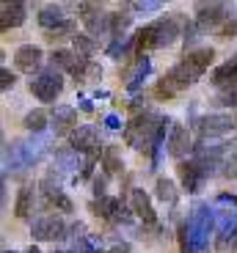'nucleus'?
<instances>
[{
	"instance_id": "nucleus-10",
	"label": "nucleus",
	"mask_w": 237,
	"mask_h": 253,
	"mask_svg": "<svg viewBox=\"0 0 237 253\" xmlns=\"http://www.w3.org/2000/svg\"><path fill=\"white\" fill-rule=\"evenodd\" d=\"M177 173H180L182 187H185L188 193H199V190L204 187V182L210 179L204 171H201V165L196 163V160H180V165H177Z\"/></svg>"
},
{
	"instance_id": "nucleus-39",
	"label": "nucleus",
	"mask_w": 237,
	"mask_h": 253,
	"mask_svg": "<svg viewBox=\"0 0 237 253\" xmlns=\"http://www.w3.org/2000/svg\"><path fill=\"white\" fill-rule=\"evenodd\" d=\"M25 253H42V251H39V248H36V245H31V248H28V251H25Z\"/></svg>"
},
{
	"instance_id": "nucleus-25",
	"label": "nucleus",
	"mask_w": 237,
	"mask_h": 253,
	"mask_svg": "<svg viewBox=\"0 0 237 253\" xmlns=\"http://www.w3.org/2000/svg\"><path fill=\"white\" fill-rule=\"evenodd\" d=\"M33 209V184H25V187H19L17 193V204H14V215L17 217H28Z\"/></svg>"
},
{
	"instance_id": "nucleus-28",
	"label": "nucleus",
	"mask_w": 237,
	"mask_h": 253,
	"mask_svg": "<svg viewBox=\"0 0 237 253\" xmlns=\"http://www.w3.org/2000/svg\"><path fill=\"white\" fill-rule=\"evenodd\" d=\"M72 47H75V52H80L83 58H89V61H91V55H94V50H96V42H94V36L75 33V36H72Z\"/></svg>"
},
{
	"instance_id": "nucleus-30",
	"label": "nucleus",
	"mask_w": 237,
	"mask_h": 253,
	"mask_svg": "<svg viewBox=\"0 0 237 253\" xmlns=\"http://www.w3.org/2000/svg\"><path fill=\"white\" fill-rule=\"evenodd\" d=\"M215 33H218L221 39H232V36H237V19L226 17L224 22L218 25V31H215Z\"/></svg>"
},
{
	"instance_id": "nucleus-9",
	"label": "nucleus",
	"mask_w": 237,
	"mask_h": 253,
	"mask_svg": "<svg viewBox=\"0 0 237 253\" xmlns=\"http://www.w3.org/2000/svg\"><path fill=\"white\" fill-rule=\"evenodd\" d=\"M50 63H55L58 69L69 72L75 77H86V69H89V58H83L80 52H72V50H55L50 55Z\"/></svg>"
},
{
	"instance_id": "nucleus-26",
	"label": "nucleus",
	"mask_w": 237,
	"mask_h": 253,
	"mask_svg": "<svg viewBox=\"0 0 237 253\" xmlns=\"http://www.w3.org/2000/svg\"><path fill=\"white\" fill-rule=\"evenodd\" d=\"M47 121H50V116H47L42 108H36V110H28V113H25L22 126H25V129H31V132H45Z\"/></svg>"
},
{
	"instance_id": "nucleus-29",
	"label": "nucleus",
	"mask_w": 237,
	"mask_h": 253,
	"mask_svg": "<svg viewBox=\"0 0 237 253\" xmlns=\"http://www.w3.org/2000/svg\"><path fill=\"white\" fill-rule=\"evenodd\" d=\"M215 105H218V108H226V110H237V83L235 85H226L224 91H221L218 96H215Z\"/></svg>"
},
{
	"instance_id": "nucleus-35",
	"label": "nucleus",
	"mask_w": 237,
	"mask_h": 253,
	"mask_svg": "<svg viewBox=\"0 0 237 253\" xmlns=\"http://www.w3.org/2000/svg\"><path fill=\"white\" fill-rule=\"evenodd\" d=\"M215 204H218V207H232V209H237V196H232V193H221V196L215 198Z\"/></svg>"
},
{
	"instance_id": "nucleus-22",
	"label": "nucleus",
	"mask_w": 237,
	"mask_h": 253,
	"mask_svg": "<svg viewBox=\"0 0 237 253\" xmlns=\"http://www.w3.org/2000/svg\"><path fill=\"white\" fill-rule=\"evenodd\" d=\"M149 72H152V61H149L146 55H141V58H138L135 72L130 75V80H127V91H130V94H138V91H141V85L146 83Z\"/></svg>"
},
{
	"instance_id": "nucleus-18",
	"label": "nucleus",
	"mask_w": 237,
	"mask_h": 253,
	"mask_svg": "<svg viewBox=\"0 0 237 253\" xmlns=\"http://www.w3.org/2000/svg\"><path fill=\"white\" fill-rule=\"evenodd\" d=\"M154 25V39H157V47H171L180 36V25L174 17H166V19H157L152 22Z\"/></svg>"
},
{
	"instance_id": "nucleus-41",
	"label": "nucleus",
	"mask_w": 237,
	"mask_h": 253,
	"mask_svg": "<svg viewBox=\"0 0 237 253\" xmlns=\"http://www.w3.org/2000/svg\"><path fill=\"white\" fill-rule=\"evenodd\" d=\"M3 253H17V251H3Z\"/></svg>"
},
{
	"instance_id": "nucleus-27",
	"label": "nucleus",
	"mask_w": 237,
	"mask_h": 253,
	"mask_svg": "<svg viewBox=\"0 0 237 253\" xmlns=\"http://www.w3.org/2000/svg\"><path fill=\"white\" fill-rule=\"evenodd\" d=\"M102 168L108 176H116V173L122 171V154H119V149L116 146H108V149H102Z\"/></svg>"
},
{
	"instance_id": "nucleus-24",
	"label": "nucleus",
	"mask_w": 237,
	"mask_h": 253,
	"mask_svg": "<svg viewBox=\"0 0 237 253\" xmlns=\"http://www.w3.org/2000/svg\"><path fill=\"white\" fill-rule=\"evenodd\" d=\"M154 196H157V201H160V204H168V207H174L180 193H177V184H174L171 179L160 176L157 182H154Z\"/></svg>"
},
{
	"instance_id": "nucleus-17",
	"label": "nucleus",
	"mask_w": 237,
	"mask_h": 253,
	"mask_svg": "<svg viewBox=\"0 0 237 253\" xmlns=\"http://www.w3.org/2000/svg\"><path fill=\"white\" fill-rule=\"evenodd\" d=\"M22 22H25V0H3V14H0L3 31L19 28Z\"/></svg>"
},
{
	"instance_id": "nucleus-16",
	"label": "nucleus",
	"mask_w": 237,
	"mask_h": 253,
	"mask_svg": "<svg viewBox=\"0 0 237 253\" xmlns=\"http://www.w3.org/2000/svg\"><path fill=\"white\" fill-rule=\"evenodd\" d=\"M83 154L77 152L75 146H69V149H58L55 157H52V168L61 173H77V168H83Z\"/></svg>"
},
{
	"instance_id": "nucleus-12",
	"label": "nucleus",
	"mask_w": 237,
	"mask_h": 253,
	"mask_svg": "<svg viewBox=\"0 0 237 253\" xmlns=\"http://www.w3.org/2000/svg\"><path fill=\"white\" fill-rule=\"evenodd\" d=\"M190 149H193V143H190V132H188V126H185V124H177V121H174V124H171V132H168V146H166V152L171 154L177 163H180V160L185 157Z\"/></svg>"
},
{
	"instance_id": "nucleus-14",
	"label": "nucleus",
	"mask_w": 237,
	"mask_h": 253,
	"mask_svg": "<svg viewBox=\"0 0 237 253\" xmlns=\"http://www.w3.org/2000/svg\"><path fill=\"white\" fill-rule=\"evenodd\" d=\"M130 209H133L135 217H141L146 226H157V212H154V207H152V198H149L141 187H135L133 193H130Z\"/></svg>"
},
{
	"instance_id": "nucleus-8",
	"label": "nucleus",
	"mask_w": 237,
	"mask_h": 253,
	"mask_svg": "<svg viewBox=\"0 0 237 253\" xmlns=\"http://www.w3.org/2000/svg\"><path fill=\"white\" fill-rule=\"evenodd\" d=\"M31 237L36 242H55V240H64L66 234V223L55 215H45V217H36L31 223Z\"/></svg>"
},
{
	"instance_id": "nucleus-23",
	"label": "nucleus",
	"mask_w": 237,
	"mask_h": 253,
	"mask_svg": "<svg viewBox=\"0 0 237 253\" xmlns=\"http://www.w3.org/2000/svg\"><path fill=\"white\" fill-rule=\"evenodd\" d=\"M119 198H110V196H99L91 201V212H94L96 217H102V220H113L116 209H119Z\"/></svg>"
},
{
	"instance_id": "nucleus-7",
	"label": "nucleus",
	"mask_w": 237,
	"mask_h": 253,
	"mask_svg": "<svg viewBox=\"0 0 237 253\" xmlns=\"http://www.w3.org/2000/svg\"><path fill=\"white\" fill-rule=\"evenodd\" d=\"M39 187H42V193H45V198H47V204H50V207H58L61 212H72V209H75L72 198L66 196L64 190H61V171L50 168V171H47V176L39 182Z\"/></svg>"
},
{
	"instance_id": "nucleus-37",
	"label": "nucleus",
	"mask_w": 237,
	"mask_h": 253,
	"mask_svg": "<svg viewBox=\"0 0 237 253\" xmlns=\"http://www.w3.org/2000/svg\"><path fill=\"white\" fill-rule=\"evenodd\" d=\"M77 108L83 110V113H91V110H94V105H91V99H89V96H83V94H80V96H77Z\"/></svg>"
},
{
	"instance_id": "nucleus-21",
	"label": "nucleus",
	"mask_w": 237,
	"mask_h": 253,
	"mask_svg": "<svg viewBox=\"0 0 237 253\" xmlns=\"http://www.w3.org/2000/svg\"><path fill=\"white\" fill-rule=\"evenodd\" d=\"M210 83H212V85H218V88L235 85V83H237V66H235V61H226V63H221L218 69H212Z\"/></svg>"
},
{
	"instance_id": "nucleus-2",
	"label": "nucleus",
	"mask_w": 237,
	"mask_h": 253,
	"mask_svg": "<svg viewBox=\"0 0 237 253\" xmlns=\"http://www.w3.org/2000/svg\"><path fill=\"white\" fill-rule=\"evenodd\" d=\"M212 231H215V209H210L207 204H196L188 217V253H204Z\"/></svg>"
},
{
	"instance_id": "nucleus-36",
	"label": "nucleus",
	"mask_w": 237,
	"mask_h": 253,
	"mask_svg": "<svg viewBox=\"0 0 237 253\" xmlns=\"http://www.w3.org/2000/svg\"><path fill=\"white\" fill-rule=\"evenodd\" d=\"M96 77H102V66L89 63V69H86V77H83V80H96Z\"/></svg>"
},
{
	"instance_id": "nucleus-4",
	"label": "nucleus",
	"mask_w": 237,
	"mask_h": 253,
	"mask_svg": "<svg viewBox=\"0 0 237 253\" xmlns=\"http://www.w3.org/2000/svg\"><path fill=\"white\" fill-rule=\"evenodd\" d=\"M61 72L55 63H50L47 69L36 72V75L31 77V94L36 96L39 102H45V105H50V102H55L58 96H61V91H64V77H61Z\"/></svg>"
},
{
	"instance_id": "nucleus-40",
	"label": "nucleus",
	"mask_w": 237,
	"mask_h": 253,
	"mask_svg": "<svg viewBox=\"0 0 237 253\" xmlns=\"http://www.w3.org/2000/svg\"><path fill=\"white\" fill-rule=\"evenodd\" d=\"M232 61H235V66H237V55H235V58H232Z\"/></svg>"
},
{
	"instance_id": "nucleus-13",
	"label": "nucleus",
	"mask_w": 237,
	"mask_h": 253,
	"mask_svg": "<svg viewBox=\"0 0 237 253\" xmlns=\"http://www.w3.org/2000/svg\"><path fill=\"white\" fill-rule=\"evenodd\" d=\"M69 143L75 146L80 154H91V152H99V135H96V126L83 124V126H75L69 135Z\"/></svg>"
},
{
	"instance_id": "nucleus-20",
	"label": "nucleus",
	"mask_w": 237,
	"mask_h": 253,
	"mask_svg": "<svg viewBox=\"0 0 237 253\" xmlns=\"http://www.w3.org/2000/svg\"><path fill=\"white\" fill-rule=\"evenodd\" d=\"M69 19H66V11L58 3H50V6H45L42 11H39V25L45 28V31H55V28L66 25Z\"/></svg>"
},
{
	"instance_id": "nucleus-19",
	"label": "nucleus",
	"mask_w": 237,
	"mask_h": 253,
	"mask_svg": "<svg viewBox=\"0 0 237 253\" xmlns=\"http://www.w3.org/2000/svg\"><path fill=\"white\" fill-rule=\"evenodd\" d=\"M50 121H52V129H55V135L66 132V129H72L77 121V110L69 108V105H55L50 113Z\"/></svg>"
},
{
	"instance_id": "nucleus-6",
	"label": "nucleus",
	"mask_w": 237,
	"mask_h": 253,
	"mask_svg": "<svg viewBox=\"0 0 237 253\" xmlns=\"http://www.w3.org/2000/svg\"><path fill=\"white\" fill-rule=\"evenodd\" d=\"M237 126V121L232 119L229 113H210V116H199L193 121V129L201 140H212V138H221V135L232 132Z\"/></svg>"
},
{
	"instance_id": "nucleus-38",
	"label": "nucleus",
	"mask_w": 237,
	"mask_h": 253,
	"mask_svg": "<svg viewBox=\"0 0 237 253\" xmlns=\"http://www.w3.org/2000/svg\"><path fill=\"white\" fill-rule=\"evenodd\" d=\"M105 253H130V245L127 242H116V245L110 248V251H105Z\"/></svg>"
},
{
	"instance_id": "nucleus-3",
	"label": "nucleus",
	"mask_w": 237,
	"mask_h": 253,
	"mask_svg": "<svg viewBox=\"0 0 237 253\" xmlns=\"http://www.w3.org/2000/svg\"><path fill=\"white\" fill-rule=\"evenodd\" d=\"M160 119L154 110H141L135 113V119L124 126V140L133 146L135 152H152V140H154V132L160 126Z\"/></svg>"
},
{
	"instance_id": "nucleus-11",
	"label": "nucleus",
	"mask_w": 237,
	"mask_h": 253,
	"mask_svg": "<svg viewBox=\"0 0 237 253\" xmlns=\"http://www.w3.org/2000/svg\"><path fill=\"white\" fill-rule=\"evenodd\" d=\"M215 61V50L212 47H199V50H188L182 63H185V69L193 75V80H199L204 77V72L210 69V63Z\"/></svg>"
},
{
	"instance_id": "nucleus-33",
	"label": "nucleus",
	"mask_w": 237,
	"mask_h": 253,
	"mask_svg": "<svg viewBox=\"0 0 237 253\" xmlns=\"http://www.w3.org/2000/svg\"><path fill=\"white\" fill-rule=\"evenodd\" d=\"M14 83H17V75H14V72L0 69V88L8 91V88H14Z\"/></svg>"
},
{
	"instance_id": "nucleus-42",
	"label": "nucleus",
	"mask_w": 237,
	"mask_h": 253,
	"mask_svg": "<svg viewBox=\"0 0 237 253\" xmlns=\"http://www.w3.org/2000/svg\"><path fill=\"white\" fill-rule=\"evenodd\" d=\"M52 253H66V251H52Z\"/></svg>"
},
{
	"instance_id": "nucleus-1",
	"label": "nucleus",
	"mask_w": 237,
	"mask_h": 253,
	"mask_svg": "<svg viewBox=\"0 0 237 253\" xmlns=\"http://www.w3.org/2000/svg\"><path fill=\"white\" fill-rule=\"evenodd\" d=\"M50 149V135L47 132H36L33 140H14L11 146L3 149V165H6V173L8 171H22L28 165L39 163L45 157V152Z\"/></svg>"
},
{
	"instance_id": "nucleus-5",
	"label": "nucleus",
	"mask_w": 237,
	"mask_h": 253,
	"mask_svg": "<svg viewBox=\"0 0 237 253\" xmlns=\"http://www.w3.org/2000/svg\"><path fill=\"white\" fill-rule=\"evenodd\" d=\"M196 25L201 33L218 31V25L229 17V0H196Z\"/></svg>"
},
{
	"instance_id": "nucleus-15",
	"label": "nucleus",
	"mask_w": 237,
	"mask_h": 253,
	"mask_svg": "<svg viewBox=\"0 0 237 253\" xmlns=\"http://www.w3.org/2000/svg\"><path fill=\"white\" fill-rule=\"evenodd\" d=\"M14 63H17L19 72H25V75H36L39 66H42V50H39L36 44L17 47V52H14Z\"/></svg>"
},
{
	"instance_id": "nucleus-32",
	"label": "nucleus",
	"mask_w": 237,
	"mask_h": 253,
	"mask_svg": "<svg viewBox=\"0 0 237 253\" xmlns=\"http://www.w3.org/2000/svg\"><path fill=\"white\" fill-rule=\"evenodd\" d=\"M105 184H108V173H96V176L91 179V190H94V198L105 196Z\"/></svg>"
},
{
	"instance_id": "nucleus-43",
	"label": "nucleus",
	"mask_w": 237,
	"mask_h": 253,
	"mask_svg": "<svg viewBox=\"0 0 237 253\" xmlns=\"http://www.w3.org/2000/svg\"><path fill=\"white\" fill-rule=\"evenodd\" d=\"M69 253H72V251H69Z\"/></svg>"
},
{
	"instance_id": "nucleus-34",
	"label": "nucleus",
	"mask_w": 237,
	"mask_h": 253,
	"mask_svg": "<svg viewBox=\"0 0 237 253\" xmlns=\"http://www.w3.org/2000/svg\"><path fill=\"white\" fill-rule=\"evenodd\" d=\"M105 126H108V129H113V132H119V129H124L127 124H122V119H119L116 113H108V116H105Z\"/></svg>"
},
{
	"instance_id": "nucleus-31",
	"label": "nucleus",
	"mask_w": 237,
	"mask_h": 253,
	"mask_svg": "<svg viewBox=\"0 0 237 253\" xmlns=\"http://www.w3.org/2000/svg\"><path fill=\"white\" fill-rule=\"evenodd\" d=\"M163 3H166V0H141V3H138V14H154V11H160Z\"/></svg>"
}]
</instances>
